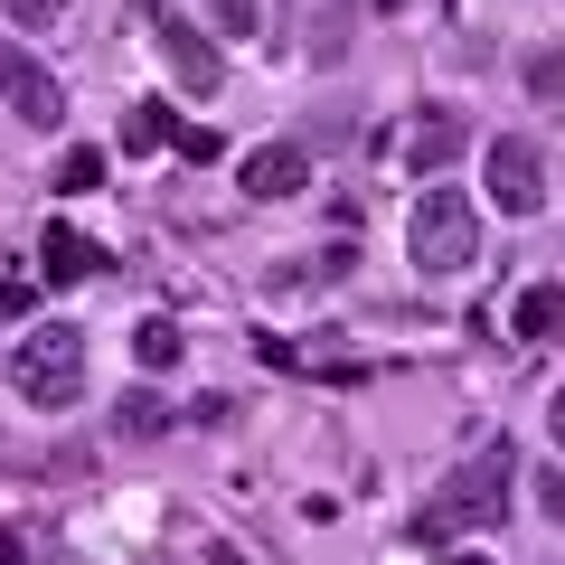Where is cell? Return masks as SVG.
I'll list each match as a JSON object with an SVG mask.
<instances>
[{"instance_id":"16","label":"cell","mask_w":565,"mask_h":565,"mask_svg":"<svg viewBox=\"0 0 565 565\" xmlns=\"http://www.w3.org/2000/svg\"><path fill=\"white\" fill-rule=\"evenodd\" d=\"M161 424H170L161 396H132V405H122V434H161Z\"/></svg>"},{"instance_id":"8","label":"cell","mask_w":565,"mask_h":565,"mask_svg":"<svg viewBox=\"0 0 565 565\" xmlns=\"http://www.w3.org/2000/svg\"><path fill=\"white\" fill-rule=\"evenodd\" d=\"M462 141H471L462 114H415V132H405V170H415V180H444Z\"/></svg>"},{"instance_id":"20","label":"cell","mask_w":565,"mask_h":565,"mask_svg":"<svg viewBox=\"0 0 565 565\" xmlns=\"http://www.w3.org/2000/svg\"><path fill=\"white\" fill-rule=\"evenodd\" d=\"M546 434H556V452H565V386H556V405H546Z\"/></svg>"},{"instance_id":"13","label":"cell","mask_w":565,"mask_h":565,"mask_svg":"<svg viewBox=\"0 0 565 565\" xmlns=\"http://www.w3.org/2000/svg\"><path fill=\"white\" fill-rule=\"evenodd\" d=\"M264 10H274V0H217V29L226 39H264Z\"/></svg>"},{"instance_id":"15","label":"cell","mask_w":565,"mask_h":565,"mask_svg":"<svg viewBox=\"0 0 565 565\" xmlns=\"http://www.w3.org/2000/svg\"><path fill=\"white\" fill-rule=\"evenodd\" d=\"M527 95L565 104V47H546V57H527Z\"/></svg>"},{"instance_id":"4","label":"cell","mask_w":565,"mask_h":565,"mask_svg":"<svg viewBox=\"0 0 565 565\" xmlns=\"http://www.w3.org/2000/svg\"><path fill=\"white\" fill-rule=\"evenodd\" d=\"M481 180H490V207H509V217H537L546 207V151L519 132H500L481 151Z\"/></svg>"},{"instance_id":"21","label":"cell","mask_w":565,"mask_h":565,"mask_svg":"<svg viewBox=\"0 0 565 565\" xmlns=\"http://www.w3.org/2000/svg\"><path fill=\"white\" fill-rule=\"evenodd\" d=\"M462 565H490V556H462Z\"/></svg>"},{"instance_id":"18","label":"cell","mask_w":565,"mask_h":565,"mask_svg":"<svg viewBox=\"0 0 565 565\" xmlns=\"http://www.w3.org/2000/svg\"><path fill=\"white\" fill-rule=\"evenodd\" d=\"M537 509H546V519H565V471H546V481H537Z\"/></svg>"},{"instance_id":"5","label":"cell","mask_w":565,"mask_h":565,"mask_svg":"<svg viewBox=\"0 0 565 565\" xmlns=\"http://www.w3.org/2000/svg\"><path fill=\"white\" fill-rule=\"evenodd\" d=\"M0 104H10L29 132H57V122H66V85L47 76L39 57H29L20 39H0Z\"/></svg>"},{"instance_id":"3","label":"cell","mask_w":565,"mask_h":565,"mask_svg":"<svg viewBox=\"0 0 565 565\" xmlns=\"http://www.w3.org/2000/svg\"><path fill=\"white\" fill-rule=\"evenodd\" d=\"M10 386H20L29 405H76L85 396V330H66V321L29 330V340L10 349Z\"/></svg>"},{"instance_id":"9","label":"cell","mask_w":565,"mask_h":565,"mask_svg":"<svg viewBox=\"0 0 565 565\" xmlns=\"http://www.w3.org/2000/svg\"><path fill=\"white\" fill-rule=\"evenodd\" d=\"M104 264H114V255H104L95 236H76V226H47V236H39V274L47 282H95Z\"/></svg>"},{"instance_id":"7","label":"cell","mask_w":565,"mask_h":565,"mask_svg":"<svg viewBox=\"0 0 565 565\" xmlns=\"http://www.w3.org/2000/svg\"><path fill=\"white\" fill-rule=\"evenodd\" d=\"M302 180H311V151H302V141H264V151H245V161H236L245 199H292Z\"/></svg>"},{"instance_id":"12","label":"cell","mask_w":565,"mask_h":565,"mask_svg":"<svg viewBox=\"0 0 565 565\" xmlns=\"http://www.w3.org/2000/svg\"><path fill=\"white\" fill-rule=\"evenodd\" d=\"M180 349H189L180 321H141L132 330V367H180Z\"/></svg>"},{"instance_id":"6","label":"cell","mask_w":565,"mask_h":565,"mask_svg":"<svg viewBox=\"0 0 565 565\" xmlns=\"http://www.w3.org/2000/svg\"><path fill=\"white\" fill-rule=\"evenodd\" d=\"M141 29H151V39H161V57H170V76H180L189 95H217V76H226V66H217V47H207L199 29H189L180 10H170V0H151V10H141Z\"/></svg>"},{"instance_id":"10","label":"cell","mask_w":565,"mask_h":565,"mask_svg":"<svg viewBox=\"0 0 565 565\" xmlns=\"http://www.w3.org/2000/svg\"><path fill=\"white\" fill-rule=\"evenodd\" d=\"M556 330H565V292H546V282H537V292H519V302H509V340H556Z\"/></svg>"},{"instance_id":"14","label":"cell","mask_w":565,"mask_h":565,"mask_svg":"<svg viewBox=\"0 0 565 565\" xmlns=\"http://www.w3.org/2000/svg\"><path fill=\"white\" fill-rule=\"evenodd\" d=\"M95 180H104V151H85V141H76V151L57 161V189L76 199V189H95Z\"/></svg>"},{"instance_id":"17","label":"cell","mask_w":565,"mask_h":565,"mask_svg":"<svg viewBox=\"0 0 565 565\" xmlns=\"http://www.w3.org/2000/svg\"><path fill=\"white\" fill-rule=\"evenodd\" d=\"M57 10H66V0H10V20H20V29H57Z\"/></svg>"},{"instance_id":"11","label":"cell","mask_w":565,"mask_h":565,"mask_svg":"<svg viewBox=\"0 0 565 565\" xmlns=\"http://www.w3.org/2000/svg\"><path fill=\"white\" fill-rule=\"evenodd\" d=\"M170 141H180V122H170V104H132V114H122V151H170Z\"/></svg>"},{"instance_id":"19","label":"cell","mask_w":565,"mask_h":565,"mask_svg":"<svg viewBox=\"0 0 565 565\" xmlns=\"http://www.w3.org/2000/svg\"><path fill=\"white\" fill-rule=\"evenodd\" d=\"M29 556V537H20V527H0V565H20Z\"/></svg>"},{"instance_id":"22","label":"cell","mask_w":565,"mask_h":565,"mask_svg":"<svg viewBox=\"0 0 565 565\" xmlns=\"http://www.w3.org/2000/svg\"><path fill=\"white\" fill-rule=\"evenodd\" d=\"M396 10H415V0H396Z\"/></svg>"},{"instance_id":"2","label":"cell","mask_w":565,"mask_h":565,"mask_svg":"<svg viewBox=\"0 0 565 565\" xmlns=\"http://www.w3.org/2000/svg\"><path fill=\"white\" fill-rule=\"evenodd\" d=\"M405 245H415V274H471V264H481V207L462 199V189L452 180H434L415 199V226H405Z\"/></svg>"},{"instance_id":"1","label":"cell","mask_w":565,"mask_h":565,"mask_svg":"<svg viewBox=\"0 0 565 565\" xmlns=\"http://www.w3.org/2000/svg\"><path fill=\"white\" fill-rule=\"evenodd\" d=\"M509 509H519V452H509V444H481L462 471H444V500L424 509L415 527L444 546V537H481V527H500Z\"/></svg>"}]
</instances>
